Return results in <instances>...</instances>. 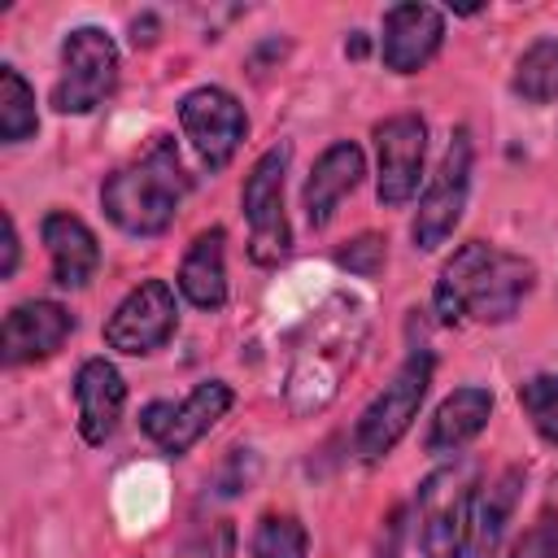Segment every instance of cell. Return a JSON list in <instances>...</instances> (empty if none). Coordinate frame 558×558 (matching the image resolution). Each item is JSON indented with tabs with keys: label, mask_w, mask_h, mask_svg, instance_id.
Listing matches in <instances>:
<instances>
[{
	"label": "cell",
	"mask_w": 558,
	"mask_h": 558,
	"mask_svg": "<svg viewBox=\"0 0 558 558\" xmlns=\"http://www.w3.org/2000/svg\"><path fill=\"white\" fill-rule=\"evenodd\" d=\"M362 174H366V157L353 140H336L331 148H323V157L314 161V170L305 179V218H310V227H327L336 205L357 187Z\"/></svg>",
	"instance_id": "15"
},
{
	"label": "cell",
	"mask_w": 558,
	"mask_h": 558,
	"mask_svg": "<svg viewBox=\"0 0 558 558\" xmlns=\"http://www.w3.org/2000/svg\"><path fill=\"white\" fill-rule=\"evenodd\" d=\"M519 405L532 418V427L558 445V375H532L519 384Z\"/></svg>",
	"instance_id": "23"
},
{
	"label": "cell",
	"mask_w": 558,
	"mask_h": 558,
	"mask_svg": "<svg viewBox=\"0 0 558 558\" xmlns=\"http://www.w3.org/2000/svg\"><path fill=\"white\" fill-rule=\"evenodd\" d=\"M536 283V266L484 240H466L436 279V314L445 323H506Z\"/></svg>",
	"instance_id": "1"
},
{
	"label": "cell",
	"mask_w": 558,
	"mask_h": 558,
	"mask_svg": "<svg viewBox=\"0 0 558 558\" xmlns=\"http://www.w3.org/2000/svg\"><path fill=\"white\" fill-rule=\"evenodd\" d=\"M310 536L292 514H266L253 532V558H305Z\"/></svg>",
	"instance_id": "22"
},
{
	"label": "cell",
	"mask_w": 558,
	"mask_h": 558,
	"mask_svg": "<svg viewBox=\"0 0 558 558\" xmlns=\"http://www.w3.org/2000/svg\"><path fill=\"white\" fill-rule=\"evenodd\" d=\"M440 39H445V17L432 4H392L384 13V44H379V52H384V65L392 74L423 70L436 57Z\"/></svg>",
	"instance_id": "13"
},
{
	"label": "cell",
	"mask_w": 558,
	"mask_h": 558,
	"mask_svg": "<svg viewBox=\"0 0 558 558\" xmlns=\"http://www.w3.org/2000/svg\"><path fill=\"white\" fill-rule=\"evenodd\" d=\"M187 196V170L170 135H153L148 148L100 183V205L126 235H161Z\"/></svg>",
	"instance_id": "2"
},
{
	"label": "cell",
	"mask_w": 558,
	"mask_h": 558,
	"mask_svg": "<svg viewBox=\"0 0 558 558\" xmlns=\"http://www.w3.org/2000/svg\"><path fill=\"white\" fill-rule=\"evenodd\" d=\"M336 266H344L349 275H362V279L379 275L384 270V235H357V240H349L344 248H336Z\"/></svg>",
	"instance_id": "25"
},
{
	"label": "cell",
	"mask_w": 558,
	"mask_h": 558,
	"mask_svg": "<svg viewBox=\"0 0 558 558\" xmlns=\"http://www.w3.org/2000/svg\"><path fill=\"white\" fill-rule=\"evenodd\" d=\"M292 148L275 144L266 148L248 179H244V218H248V257L257 266H279L292 248V231H288V214H283V174H288Z\"/></svg>",
	"instance_id": "5"
},
{
	"label": "cell",
	"mask_w": 558,
	"mask_h": 558,
	"mask_svg": "<svg viewBox=\"0 0 558 558\" xmlns=\"http://www.w3.org/2000/svg\"><path fill=\"white\" fill-rule=\"evenodd\" d=\"M74 405H78V432L87 445H105L122 418L126 405V384L113 362L87 357L74 375Z\"/></svg>",
	"instance_id": "14"
},
{
	"label": "cell",
	"mask_w": 558,
	"mask_h": 558,
	"mask_svg": "<svg viewBox=\"0 0 558 558\" xmlns=\"http://www.w3.org/2000/svg\"><path fill=\"white\" fill-rule=\"evenodd\" d=\"M35 131H39V113H35L31 83L13 65H0V140L4 144H22Z\"/></svg>",
	"instance_id": "21"
},
{
	"label": "cell",
	"mask_w": 558,
	"mask_h": 558,
	"mask_svg": "<svg viewBox=\"0 0 558 558\" xmlns=\"http://www.w3.org/2000/svg\"><path fill=\"white\" fill-rule=\"evenodd\" d=\"M74 331V318L65 305L57 301H22L4 314V362L9 366H22V362H44L52 357Z\"/></svg>",
	"instance_id": "12"
},
{
	"label": "cell",
	"mask_w": 558,
	"mask_h": 558,
	"mask_svg": "<svg viewBox=\"0 0 558 558\" xmlns=\"http://www.w3.org/2000/svg\"><path fill=\"white\" fill-rule=\"evenodd\" d=\"M510 87H514V96H523L527 105H549V100H558V39H554V35L536 39V44L519 57Z\"/></svg>",
	"instance_id": "20"
},
{
	"label": "cell",
	"mask_w": 558,
	"mask_h": 558,
	"mask_svg": "<svg viewBox=\"0 0 558 558\" xmlns=\"http://www.w3.org/2000/svg\"><path fill=\"white\" fill-rule=\"evenodd\" d=\"M519 484H523V471L510 466V471H501V480H493L488 488L475 493L466 558H493V554H497L501 532H506V523H510V510H514V501H519Z\"/></svg>",
	"instance_id": "19"
},
{
	"label": "cell",
	"mask_w": 558,
	"mask_h": 558,
	"mask_svg": "<svg viewBox=\"0 0 558 558\" xmlns=\"http://www.w3.org/2000/svg\"><path fill=\"white\" fill-rule=\"evenodd\" d=\"M493 414V392L488 388H458L440 401L432 427H427V453H453L466 440H475L484 432Z\"/></svg>",
	"instance_id": "18"
},
{
	"label": "cell",
	"mask_w": 558,
	"mask_h": 558,
	"mask_svg": "<svg viewBox=\"0 0 558 558\" xmlns=\"http://www.w3.org/2000/svg\"><path fill=\"white\" fill-rule=\"evenodd\" d=\"M466 192H471V131L458 126L440 166H436V174L427 179V187L418 196V209H414V222H410V235L423 253L440 248L453 235V227L466 209Z\"/></svg>",
	"instance_id": "7"
},
{
	"label": "cell",
	"mask_w": 558,
	"mask_h": 558,
	"mask_svg": "<svg viewBox=\"0 0 558 558\" xmlns=\"http://www.w3.org/2000/svg\"><path fill=\"white\" fill-rule=\"evenodd\" d=\"M179 292L196 310H222L227 301V231L222 227H209L187 244L179 266Z\"/></svg>",
	"instance_id": "17"
},
{
	"label": "cell",
	"mask_w": 558,
	"mask_h": 558,
	"mask_svg": "<svg viewBox=\"0 0 558 558\" xmlns=\"http://www.w3.org/2000/svg\"><path fill=\"white\" fill-rule=\"evenodd\" d=\"M231 388L222 384V379H205V384H196L179 405H170V401H153V405H144V414H140V427L161 445V453H170V458H179V453H187L227 410H231Z\"/></svg>",
	"instance_id": "10"
},
{
	"label": "cell",
	"mask_w": 558,
	"mask_h": 558,
	"mask_svg": "<svg viewBox=\"0 0 558 558\" xmlns=\"http://www.w3.org/2000/svg\"><path fill=\"white\" fill-rule=\"evenodd\" d=\"M375 148H379V179L375 196L379 205L397 209L418 192L423 179V153H427V126L418 113H392L375 126Z\"/></svg>",
	"instance_id": "11"
},
{
	"label": "cell",
	"mask_w": 558,
	"mask_h": 558,
	"mask_svg": "<svg viewBox=\"0 0 558 558\" xmlns=\"http://www.w3.org/2000/svg\"><path fill=\"white\" fill-rule=\"evenodd\" d=\"M13 270H17V227L4 214V262H0V279H13Z\"/></svg>",
	"instance_id": "26"
},
{
	"label": "cell",
	"mask_w": 558,
	"mask_h": 558,
	"mask_svg": "<svg viewBox=\"0 0 558 558\" xmlns=\"http://www.w3.org/2000/svg\"><path fill=\"white\" fill-rule=\"evenodd\" d=\"M179 327V310H174V292L166 279H144L140 288H131L118 310L105 323V344L118 353H153L161 349Z\"/></svg>",
	"instance_id": "8"
},
{
	"label": "cell",
	"mask_w": 558,
	"mask_h": 558,
	"mask_svg": "<svg viewBox=\"0 0 558 558\" xmlns=\"http://www.w3.org/2000/svg\"><path fill=\"white\" fill-rule=\"evenodd\" d=\"M432 353L427 349H414L401 371L392 375V384H384V392L362 410L357 427H353V449L357 458L366 462H379L384 453H392V445L410 432L423 397H427V384H432Z\"/></svg>",
	"instance_id": "4"
},
{
	"label": "cell",
	"mask_w": 558,
	"mask_h": 558,
	"mask_svg": "<svg viewBox=\"0 0 558 558\" xmlns=\"http://www.w3.org/2000/svg\"><path fill=\"white\" fill-rule=\"evenodd\" d=\"M44 244H48V257H52V279L61 288H83L96 266H100V244L92 235V227L74 214H48L44 227H39Z\"/></svg>",
	"instance_id": "16"
},
{
	"label": "cell",
	"mask_w": 558,
	"mask_h": 558,
	"mask_svg": "<svg viewBox=\"0 0 558 558\" xmlns=\"http://www.w3.org/2000/svg\"><path fill=\"white\" fill-rule=\"evenodd\" d=\"M510 558H558V510H541L536 523L523 527V536L514 541Z\"/></svg>",
	"instance_id": "24"
},
{
	"label": "cell",
	"mask_w": 558,
	"mask_h": 558,
	"mask_svg": "<svg viewBox=\"0 0 558 558\" xmlns=\"http://www.w3.org/2000/svg\"><path fill=\"white\" fill-rule=\"evenodd\" d=\"M118 83V48L100 26H78L61 44V78L52 87L57 113H92Z\"/></svg>",
	"instance_id": "6"
},
{
	"label": "cell",
	"mask_w": 558,
	"mask_h": 558,
	"mask_svg": "<svg viewBox=\"0 0 558 558\" xmlns=\"http://www.w3.org/2000/svg\"><path fill=\"white\" fill-rule=\"evenodd\" d=\"M480 480L471 462L440 466L418 488V549L423 558H466L471 536V506Z\"/></svg>",
	"instance_id": "3"
},
{
	"label": "cell",
	"mask_w": 558,
	"mask_h": 558,
	"mask_svg": "<svg viewBox=\"0 0 558 558\" xmlns=\"http://www.w3.org/2000/svg\"><path fill=\"white\" fill-rule=\"evenodd\" d=\"M179 126H183L187 144L196 148V157L209 170H222L235 157V148H240L244 131H248V118H244V109H240V100L231 92L196 87V92H187L179 100Z\"/></svg>",
	"instance_id": "9"
}]
</instances>
